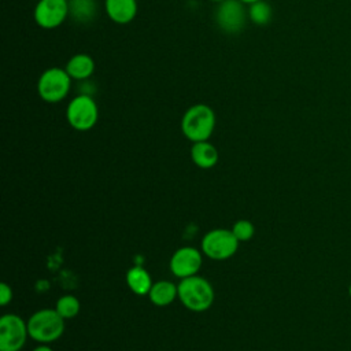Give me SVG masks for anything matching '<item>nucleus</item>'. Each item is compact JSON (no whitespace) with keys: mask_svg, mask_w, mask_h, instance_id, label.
<instances>
[{"mask_svg":"<svg viewBox=\"0 0 351 351\" xmlns=\"http://www.w3.org/2000/svg\"><path fill=\"white\" fill-rule=\"evenodd\" d=\"M240 241L233 234L232 229H213L207 232L200 243L202 252L211 261H226L232 258L239 248Z\"/></svg>","mask_w":351,"mask_h":351,"instance_id":"423d86ee","label":"nucleus"},{"mask_svg":"<svg viewBox=\"0 0 351 351\" xmlns=\"http://www.w3.org/2000/svg\"><path fill=\"white\" fill-rule=\"evenodd\" d=\"M71 77L64 67H49L41 73L37 81V93L45 103L64 100L71 89Z\"/></svg>","mask_w":351,"mask_h":351,"instance_id":"20e7f679","label":"nucleus"},{"mask_svg":"<svg viewBox=\"0 0 351 351\" xmlns=\"http://www.w3.org/2000/svg\"><path fill=\"white\" fill-rule=\"evenodd\" d=\"M96 15V0H69V18H71L75 23H90Z\"/></svg>","mask_w":351,"mask_h":351,"instance_id":"2eb2a0df","label":"nucleus"},{"mask_svg":"<svg viewBox=\"0 0 351 351\" xmlns=\"http://www.w3.org/2000/svg\"><path fill=\"white\" fill-rule=\"evenodd\" d=\"M177 287L181 304L193 313H203L214 303L215 293L213 285L199 274L181 278Z\"/></svg>","mask_w":351,"mask_h":351,"instance_id":"f257e3e1","label":"nucleus"},{"mask_svg":"<svg viewBox=\"0 0 351 351\" xmlns=\"http://www.w3.org/2000/svg\"><path fill=\"white\" fill-rule=\"evenodd\" d=\"M210 1H211V3H217V4H218V3H221V1H223V0H210Z\"/></svg>","mask_w":351,"mask_h":351,"instance_id":"b1692460","label":"nucleus"},{"mask_svg":"<svg viewBox=\"0 0 351 351\" xmlns=\"http://www.w3.org/2000/svg\"><path fill=\"white\" fill-rule=\"evenodd\" d=\"M248 19L256 26L267 25L273 18V8L265 0H258L248 5Z\"/></svg>","mask_w":351,"mask_h":351,"instance_id":"f3484780","label":"nucleus"},{"mask_svg":"<svg viewBox=\"0 0 351 351\" xmlns=\"http://www.w3.org/2000/svg\"><path fill=\"white\" fill-rule=\"evenodd\" d=\"M12 300V288L7 282L0 284V306H7Z\"/></svg>","mask_w":351,"mask_h":351,"instance_id":"aec40b11","label":"nucleus"},{"mask_svg":"<svg viewBox=\"0 0 351 351\" xmlns=\"http://www.w3.org/2000/svg\"><path fill=\"white\" fill-rule=\"evenodd\" d=\"M66 119L77 132L90 130L99 121V107L93 96H74L66 107Z\"/></svg>","mask_w":351,"mask_h":351,"instance_id":"39448f33","label":"nucleus"},{"mask_svg":"<svg viewBox=\"0 0 351 351\" xmlns=\"http://www.w3.org/2000/svg\"><path fill=\"white\" fill-rule=\"evenodd\" d=\"M215 129V112L204 104L197 103L186 108L181 118V132L192 143L206 141Z\"/></svg>","mask_w":351,"mask_h":351,"instance_id":"f03ea898","label":"nucleus"},{"mask_svg":"<svg viewBox=\"0 0 351 351\" xmlns=\"http://www.w3.org/2000/svg\"><path fill=\"white\" fill-rule=\"evenodd\" d=\"M126 284L133 293L144 296L149 293L154 281L149 273L143 266H133L126 273Z\"/></svg>","mask_w":351,"mask_h":351,"instance_id":"dca6fc26","label":"nucleus"},{"mask_svg":"<svg viewBox=\"0 0 351 351\" xmlns=\"http://www.w3.org/2000/svg\"><path fill=\"white\" fill-rule=\"evenodd\" d=\"M55 308L64 319H71V318L78 315L81 304H80V300H78L77 296L63 295L58 299Z\"/></svg>","mask_w":351,"mask_h":351,"instance_id":"a211bd4d","label":"nucleus"},{"mask_svg":"<svg viewBox=\"0 0 351 351\" xmlns=\"http://www.w3.org/2000/svg\"><path fill=\"white\" fill-rule=\"evenodd\" d=\"M191 159L200 169H211L218 163L219 152L208 140L193 143L191 147Z\"/></svg>","mask_w":351,"mask_h":351,"instance_id":"ddd939ff","label":"nucleus"},{"mask_svg":"<svg viewBox=\"0 0 351 351\" xmlns=\"http://www.w3.org/2000/svg\"><path fill=\"white\" fill-rule=\"evenodd\" d=\"M202 254L195 247H180L170 258V271L180 280L196 276L203 263Z\"/></svg>","mask_w":351,"mask_h":351,"instance_id":"9d476101","label":"nucleus"},{"mask_svg":"<svg viewBox=\"0 0 351 351\" xmlns=\"http://www.w3.org/2000/svg\"><path fill=\"white\" fill-rule=\"evenodd\" d=\"M66 1H69V0H66Z\"/></svg>","mask_w":351,"mask_h":351,"instance_id":"a878e982","label":"nucleus"},{"mask_svg":"<svg viewBox=\"0 0 351 351\" xmlns=\"http://www.w3.org/2000/svg\"><path fill=\"white\" fill-rule=\"evenodd\" d=\"M64 318L56 308H41L27 319L29 337L37 343L48 344L56 341L64 333Z\"/></svg>","mask_w":351,"mask_h":351,"instance_id":"7ed1b4c3","label":"nucleus"},{"mask_svg":"<svg viewBox=\"0 0 351 351\" xmlns=\"http://www.w3.org/2000/svg\"><path fill=\"white\" fill-rule=\"evenodd\" d=\"M247 19L248 11L245 4L240 0H223L218 3L214 12V21L217 26L228 34L240 33L244 29Z\"/></svg>","mask_w":351,"mask_h":351,"instance_id":"0eeeda50","label":"nucleus"},{"mask_svg":"<svg viewBox=\"0 0 351 351\" xmlns=\"http://www.w3.org/2000/svg\"><path fill=\"white\" fill-rule=\"evenodd\" d=\"M241 3H244V4H247V5H250V4H252V3H255V1H258V0H240Z\"/></svg>","mask_w":351,"mask_h":351,"instance_id":"5701e85b","label":"nucleus"},{"mask_svg":"<svg viewBox=\"0 0 351 351\" xmlns=\"http://www.w3.org/2000/svg\"><path fill=\"white\" fill-rule=\"evenodd\" d=\"M33 351H53V350L47 344H41V346H37Z\"/></svg>","mask_w":351,"mask_h":351,"instance_id":"4be33fe9","label":"nucleus"},{"mask_svg":"<svg viewBox=\"0 0 351 351\" xmlns=\"http://www.w3.org/2000/svg\"><path fill=\"white\" fill-rule=\"evenodd\" d=\"M34 22L45 30H52L63 25L69 18V1L66 0H38L33 10Z\"/></svg>","mask_w":351,"mask_h":351,"instance_id":"1a4fd4ad","label":"nucleus"},{"mask_svg":"<svg viewBox=\"0 0 351 351\" xmlns=\"http://www.w3.org/2000/svg\"><path fill=\"white\" fill-rule=\"evenodd\" d=\"M147 296L152 304L158 307H166L178 299V287L173 281L159 280L152 284Z\"/></svg>","mask_w":351,"mask_h":351,"instance_id":"4468645a","label":"nucleus"},{"mask_svg":"<svg viewBox=\"0 0 351 351\" xmlns=\"http://www.w3.org/2000/svg\"><path fill=\"white\" fill-rule=\"evenodd\" d=\"M348 295H350V298H351V284H350V287H348Z\"/></svg>","mask_w":351,"mask_h":351,"instance_id":"393cba45","label":"nucleus"},{"mask_svg":"<svg viewBox=\"0 0 351 351\" xmlns=\"http://www.w3.org/2000/svg\"><path fill=\"white\" fill-rule=\"evenodd\" d=\"M232 232H233V234L236 236V239L240 243H244V241H248V240H251L254 237L255 226L248 219H239V221H236L233 223Z\"/></svg>","mask_w":351,"mask_h":351,"instance_id":"6ab92c4d","label":"nucleus"},{"mask_svg":"<svg viewBox=\"0 0 351 351\" xmlns=\"http://www.w3.org/2000/svg\"><path fill=\"white\" fill-rule=\"evenodd\" d=\"M95 60L88 53H75L73 55L64 69L69 73V75L71 77L73 81H84V80H89L92 77V74L95 73Z\"/></svg>","mask_w":351,"mask_h":351,"instance_id":"f8f14e48","label":"nucleus"},{"mask_svg":"<svg viewBox=\"0 0 351 351\" xmlns=\"http://www.w3.org/2000/svg\"><path fill=\"white\" fill-rule=\"evenodd\" d=\"M80 95H88L93 96L96 93V85L90 80H84L80 81Z\"/></svg>","mask_w":351,"mask_h":351,"instance_id":"412c9836","label":"nucleus"},{"mask_svg":"<svg viewBox=\"0 0 351 351\" xmlns=\"http://www.w3.org/2000/svg\"><path fill=\"white\" fill-rule=\"evenodd\" d=\"M107 16L117 25L130 23L138 11L137 0H104Z\"/></svg>","mask_w":351,"mask_h":351,"instance_id":"9b49d317","label":"nucleus"},{"mask_svg":"<svg viewBox=\"0 0 351 351\" xmlns=\"http://www.w3.org/2000/svg\"><path fill=\"white\" fill-rule=\"evenodd\" d=\"M29 337L27 321L18 314H4L0 318V351H21Z\"/></svg>","mask_w":351,"mask_h":351,"instance_id":"6e6552de","label":"nucleus"}]
</instances>
